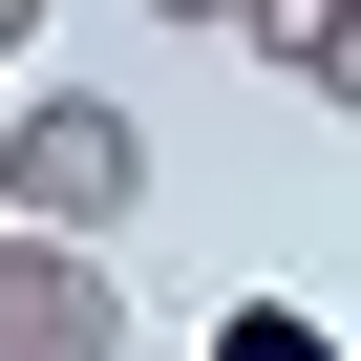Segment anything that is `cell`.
<instances>
[{"mask_svg": "<svg viewBox=\"0 0 361 361\" xmlns=\"http://www.w3.org/2000/svg\"><path fill=\"white\" fill-rule=\"evenodd\" d=\"M128 213H149V128H128L106 85H22V106H0V234L106 255Z\"/></svg>", "mask_w": 361, "mask_h": 361, "instance_id": "1", "label": "cell"}, {"mask_svg": "<svg viewBox=\"0 0 361 361\" xmlns=\"http://www.w3.org/2000/svg\"><path fill=\"white\" fill-rule=\"evenodd\" d=\"M149 22H234V0H149Z\"/></svg>", "mask_w": 361, "mask_h": 361, "instance_id": "6", "label": "cell"}, {"mask_svg": "<svg viewBox=\"0 0 361 361\" xmlns=\"http://www.w3.org/2000/svg\"><path fill=\"white\" fill-rule=\"evenodd\" d=\"M234 43H255V64L319 106V85H340V43H361V0H234Z\"/></svg>", "mask_w": 361, "mask_h": 361, "instance_id": "3", "label": "cell"}, {"mask_svg": "<svg viewBox=\"0 0 361 361\" xmlns=\"http://www.w3.org/2000/svg\"><path fill=\"white\" fill-rule=\"evenodd\" d=\"M192 361H361V340H340V319H319V298H234V319H213V340H192Z\"/></svg>", "mask_w": 361, "mask_h": 361, "instance_id": "4", "label": "cell"}, {"mask_svg": "<svg viewBox=\"0 0 361 361\" xmlns=\"http://www.w3.org/2000/svg\"><path fill=\"white\" fill-rule=\"evenodd\" d=\"M22 64H43V0H0V106H22Z\"/></svg>", "mask_w": 361, "mask_h": 361, "instance_id": "5", "label": "cell"}, {"mask_svg": "<svg viewBox=\"0 0 361 361\" xmlns=\"http://www.w3.org/2000/svg\"><path fill=\"white\" fill-rule=\"evenodd\" d=\"M0 361H128V276L64 234H0Z\"/></svg>", "mask_w": 361, "mask_h": 361, "instance_id": "2", "label": "cell"}]
</instances>
